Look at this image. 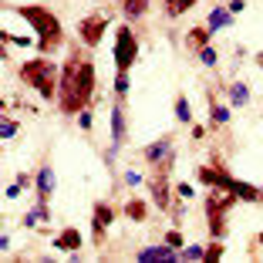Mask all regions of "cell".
<instances>
[{
  "label": "cell",
  "instance_id": "obj_27",
  "mask_svg": "<svg viewBox=\"0 0 263 263\" xmlns=\"http://www.w3.org/2000/svg\"><path fill=\"white\" fill-rule=\"evenodd\" d=\"M165 243H169V247H176V250L186 247V240H182V233H179V230H169V233H165Z\"/></svg>",
  "mask_w": 263,
  "mask_h": 263
},
{
  "label": "cell",
  "instance_id": "obj_29",
  "mask_svg": "<svg viewBox=\"0 0 263 263\" xmlns=\"http://www.w3.org/2000/svg\"><path fill=\"white\" fill-rule=\"evenodd\" d=\"M0 135H4V139H14V135H17V125L10 122V118H4V122H0Z\"/></svg>",
  "mask_w": 263,
  "mask_h": 263
},
{
  "label": "cell",
  "instance_id": "obj_16",
  "mask_svg": "<svg viewBox=\"0 0 263 263\" xmlns=\"http://www.w3.org/2000/svg\"><path fill=\"white\" fill-rule=\"evenodd\" d=\"M91 223H98V226H105V230H108L111 223H115V209L108 206V202H95V209H91Z\"/></svg>",
  "mask_w": 263,
  "mask_h": 263
},
{
  "label": "cell",
  "instance_id": "obj_24",
  "mask_svg": "<svg viewBox=\"0 0 263 263\" xmlns=\"http://www.w3.org/2000/svg\"><path fill=\"white\" fill-rule=\"evenodd\" d=\"M209 233H213V236H219V240L226 236V223H223V216H213V219H209Z\"/></svg>",
  "mask_w": 263,
  "mask_h": 263
},
{
  "label": "cell",
  "instance_id": "obj_18",
  "mask_svg": "<svg viewBox=\"0 0 263 263\" xmlns=\"http://www.w3.org/2000/svg\"><path fill=\"white\" fill-rule=\"evenodd\" d=\"M199 0H165V14L169 17H179V14H186V10H193Z\"/></svg>",
  "mask_w": 263,
  "mask_h": 263
},
{
  "label": "cell",
  "instance_id": "obj_33",
  "mask_svg": "<svg viewBox=\"0 0 263 263\" xmlns=\"http://www.w3.org/2000/svg\"><path fill=\"white\" fill-rule=\"evenodd\" d=\"M243 7H247V4H243V0H230V10H233V14H240Z\"/></svg>",
  "mask_w": 263,
  "mask_h": 263
},
{
  "label": "cell",
  "instance_id": "obj_34",
  "mask_svg": "<svg viewBox=\"0 0 263 263\" xmlns=\"http://www.w3.org/2000/svg\"><path fill=\"white\" fill-rule=\"evenodd\" d=\"M193 139H206V128L202 125H193Z\"/></svg>",
  "mask_w": 263,
  "mask_h": 263
},
{
  "label": "cell",
  "instance_id": "obj_28",
  "mask_svg": "<svg viewBox=\"0 0 263 263\" xmlns=\"http://www.w3.org/2000/svg\"><path fill=\"white\" fill-rule=\"evenodd\" d=\"M199 58H202V64H206V68H213V64L219 61V54L213 51V47H202V51H199Z\"/></svg>",
  "mask_w": 263,
  "mask_h": 263
},
{
  "label": "cell",
  "instance_id": "obj_30",
  "mask_svg": "<svg viewBox=\"0 0 263 263\" xmlns=\"http://www.w3.org/2000/svg\"><path fill=\"white\" fill-rule=\"evenodd\" d=\"M176 193H179V199H193V186H189V182H179V186H176Z\"/></svg>",
  "mask_w": 263,
  "mask_h": 263
},
{
  "label": "cell",
  "instance_id": "obj_4",
  "mask_svg": "<svg viewBox=\"0 0 263 263\" xmlns=\"http://www.w3.org/2000/svg\"><path fill=\"white\" fill-rule=\"evenodd\" d=\"M135 61H139V37H135L132 27H118L115 31V68L128 71Z\"/></svg>",
  "mask_w": 263,
  "mask_h": 263
},
{
  "label": "cell",
  "instance_id": "obj_9",
  "mask_svg": "<svg viewBox=\"0 0 263 263\" xmlns=\"http://www.w3.org/2000/svg\"><path fill=\"white\" fill-rule=\"evenodd\" d=\"M34 186H37V199L47 202L51 193H54V169H51V165H41V172L34 176Z\"/></svg>",
  "mask_w": 263,
  "mask_h": 263
},
{
  "label": "cell",
  "instance_id": "obj_32",
  "mask_svg": "<svg viewBox=\"0 0 263 263\" xmlns=\"http://www.w3.org/2000/svg\"><path fill=\"white\" fill-rule=\"evenodd\" d=\"M78 125H81V128H91V111H81V115H78Z\"/></svg>",
  "mask_w": 263,
  "mask_h": 263
},
{
  "label": "cell",
  "instance_id": "obj_7",
  "mask_svg": "<svg viewBox=\"0 0 263 263\" xmlns=\"http://www.w3.org/2000/svg\"><path fill=\"white\" fill-rule=\"evenodd\" d=\"M148 193H152V202L159 209H172V189H169V172L155 169L152 176H148Z\"/></svg>",
  "mask_w": 263,
  "mask_h": 263
},
{
  "label": "cell",
  "instance_id": "obj_10",
  "mask_svg": "<svg viewBox=\"0 0 263 263\" xmlns=\"http://www.w3.org/2000/svg\"><path fill=\"white\" fill-rule=\"evenodd\" d=\"M209 37H213V27H209V24L202 27V24H199V27H193V31L186 34V47L199 54L202 47H209Z\"/></svg>",
  "mask_w": 263,
  "mask_h": 263
},
{
  "label": "cell",
  "instance_id": "obj_13",
  "mask_svg": "<svg viewBox=\"0 0 263 263\" xmlns=\"http://www.w3.org/2000/svg\"><path fill=\"white\" fill-rule=\"evenodd\" d=\"M122 213H125V219H132V223H145L148 219V202L145 199H128Z\"/></svg>",
  "mask_w": 263,
  "mask_h": 263
},
{
  "label": "cell",
  "instance_id": "obj_5",
  "mask_svg": "<svg viewBox=\"0 0 263 263\" xmlns=\"http://www.w3.org/2000/svg\"><path fill=\"white\" fill-rule=\"evenodd\" d=\"M105 27H108V17L105 14H91V17H85V21L78 24V37H81V44L95 47L101 37H105Z\"/></svg>",
  "mask_w": 263,
  "mask_h": 263
},
{
  "label": "cell",
  "instance_id": "obj_1",
  "mask_svg": "<svg viewBox=\"0 0 263 263\" xmlns=\"http://www.w3.org/2000/svg\"><path fill=\"white\" fill-rule=\"evenodd\" d=\"M98 98L95 95V64L85 61L81 54H68L61 68V85H58V105L64 115L85 111V105Z\"/></svg>",
  "mask_w": 263,
  "mask_h": 263
},
{
  "label": "cell",
  "instance_id": "obj_22",
  "mask_svg": "<svg viewBox=\"0 0 263 263\" xmlns=\"http://www.w3.org/2000/svg\"><path fill=\"white\" fill-rule=\"evenodd\" d=\"M176 118H179V122H189V118H193V111H189V98H186V95H179V98H176Z\"/></svg>",
  "mask_w": 263,
  "mask_h": 263
},
{
  "label": "cell",
  "instance_id": "obj_12",
  "mask_svg": "<svg viewBox=\"0 0 263 263\" xmlns=\"http://www.w3.org/2000/svg\"><path fill=\"white\" fill-rule=\"evenodd\" d=\"M139 260L145 263V260H179V250L176 247H148V250H139Z\"/></svg>",
  "mask_w": 263,
  "mask_h": 263
},
{
  "label": "cell",
  "instance_id": "obj_11",
  "mask_svg": "<svg viewBox=\"0 0 263 263\" xmlns=\"http://www.w3.org/2000/svg\"><path fill=\"white\" fill-rule=\"evenodd\" d=\"M54 247L61 250V253H74V250H81V233H78L74 226H68V230H64V233H58Z\"/></svg>",
  "mask_w": 263,
  "mask_h": 263
},
{
  "label": "cell",
  "instance_id": "obj_31",
  "mask_svg": "<svg viewBox=\"0 0 263 263\" xmlns=\"http://www.w3.org/2000/svg\"><path fill=\"white\" fill-rule=\"evenodd\" d=\"M21 182H10V186H7V193H4V196H7V199H17V196H21Z\"/></svg>",
  "mask_w": 263,
  "mask_h": 263
},
{
  "label": "cell",
  "instance_id": "obj_15",
  "mask_svg": "<svg viewBox=\"0 0 263 263\" xmlns=\"http://www.w3.org/2000/svg\"><path fill=\"white\" fill-rule=\"evenodd\" d=\"M226 91H230V105L233 108H243L250 101V88L243 85V81H233V85H226Z\"/></svg>",
  "mask_w": 263,
  "mask_h": 263
},
{
  "label": "cell",
  "instance_id": "obj_21",
  "mask_svg": "<svg viewBox=\"0 0 263 263\" xmlns=\"http://www.w3.org/2000/svg\"><path fill=\"white\" fill-rule=\"evenodd\" d=\"M216 260H223V243H219V236L206 247V256H202V263H216Z\"/></svg>",
  "mask_w": 263,
  "mask_h": 263
},
{
  "label": "cell",
  "instance_id": "obj_20",
  "mask_svg": "<svg viewBox=\"0 0 263 263\" xmlns=\"http://www.w3.org/2000/svg\"><path fill=\"white\" fill-rule=\"evenodd\" d=\"M145 7H148V0H122V10H125V17H142L145 14Z\"/></svg>",
  "mask_w": 263,
  "mask_h": 263
},
{
  "label": "cell",
  "instance_id": "obj_8",
  "mask_svg": "<svg viewBox=\"0 0 263 263\" xmlns=\"http://www.w3.org/2000/svg\"><path fill=\"white\" fill-rule=\"evenodd\" d=\"M145 159H148V165L176 162V148H172V142H169V139H159L155 145H148V148H145Z\"/></svg>",
  "mask_w": 263,
  "mask_h": 263
},
{
  "label": "cell",
  "instance_id": "obj_14",
  "mask_svg": "<svg viewBox=\"0 0 263 263\" xmlns=\"http://www.w3.org/2000/svg\"><path fill=\"white\" fill-rule=\"evenodd\" d=\"M125 142V115H122V105H115L111 108V145H122Z\"/></svg>",
  "mask_w": 263,
  "mask_h": 263
},
{
  "label": "cell",
  "instance_id": "obj_2",
  "mask_svg": "<svg viewBox=\"0 0 263 263\" xmlns=\"http://www.w3.org/2000/svg\"><path fill=\"white\" fill-rule=\"evenodd\" d=\"M17 14H21L24 21H27L34 31H37V51H41V54H51V51H58V47H61L64 27H61V21H58V17L51 14L47 7L24 4V7H17Z\"/></svg>",
  "mask_w": 263,
  "mask_h": 263
},
{
  "label": "cell",
  "instance_id": "obj_17",
  "mask_svg": "<svg viewBox=\"0 0 263 263\" xmlns=\"http://www.w3.org/2000/svg\"><path fill=\"white\" fill-rule=\"evenodd\" d=\"M230 24H233V10L216 7L213 14H209V27H213V31H219V27H230Z\"/></svg>",
  "mask_w": 263,
  "mask_h": 263
},
{
  "label": "cell",
  "instance_id": "obj_6",
  "mask_svg": "<svg viewBox=\"0 0 263 263\" xmlns=\"http://www.w3.org/2000/svg\"><path fill=\"white\" fill-rule=\"evenodd\" d=\"M236 202H240V196H236V193H230V189H213V193L206 196V219L226 216Z\"/></svg>",
  "mask_w": 263,
  "mask_h": 263
},
{
  "label": "cell",
  "instance_id": "obj_35",
  "mask_svg": "<svg viewBox=\"0 0 263 263\" xmlns=\"http://www.w3.org/2000/svg\"><path fill=\"white\" fill-rule=\"evenodd\" d=\"M256 64H260V68H263V51H260V54H256Z\"/></svg>",
  "mask_w": 263,
  "mask_h": 263
},
{
  "label": "cell",
  "instance_id": "obj_36",
  "mask_svg": "<svg viewBox=\"0 0 263 263\" xmlns=\"http://www.w3.org/2000/svg\"><path fill=\"white\" fill-rule=\"evenodd\" d=\"M256 243H260V247H263V233H260V236H256Z\"/></svg>",
  "mask_w": 263,
  "mask_h": 263
},
{
  "label": "cell",
  "instance_id": "obj_23",
  "mask_svg": "<svg viewBox=\"0 0 263 263\" xmlns=\"http://www.w3.org/2000/svg\"><path fill=\"white\" fill-rule=\"evenodd\" d=\"M213 122H216V125H226V122H230V108H226V105H219V101H213Z\"/></svg>",
  "mask_w": 263,
  "mask_h": 263
},
{
  "label": "cell",
  "instance_id": "obj_26",
  "mask_svg": "<svg viewBox=\"0 0 263 263\" xmlns=\"http://www.w3.org/2000/svg\"><path fill=\"white\" fill-rule=\"evenodd\" d=\"M179 256H182V260H202L206 250H202V247H186V250H179Z\"/></svg>",
  "mask_w": 263,
  "mask_h": 263
},
{
  "label": "cell",
  "instance_id": "obj_19",
  "mask_svg": "<svg viewBox=\"0 0 263 263\" xmlns=\"http://www.w3.org/2000/svg\"><path fill=\"white\" fill-rule=\"evenodd\" d=\"M44 219H47V202H41V199H37V206H34L27 216H24V226H41Z\"/></svg>",
  "mask_w": 263,
  "mask_h": 263
},
{
  "label": "cell",
  "instance_id": "obj_3",
  "mask_svg": "<svg viewBox=\"0 0 263 263\" xmlns=\"http://www.w3.org/2000/svg\"><path fill=\"white\" fill-rule=\"evenodd\" d=\"M21 81H24V85H31L41 98H54L58 85H61V74H58L54 61H47V58H34V61L21 64Z\"/></svg>",
  "mask_w": 263,
  "mask_h": 263
},
{
  "label": "cell",
  "instance_id": "obj_25",
  "mask_svg": "<svg viewBox=\"0 0 263 263\" xmlns=\"http://www.w3.org/2000/svg\"><path fill=\"white\" fill-rule=\"evenodd\" d=\"M115 91L122 95V98L128 95V71H118V74H115Z\"/></svg>",
  "mask_w": 263,
  "mask_h": 263
}]
</instances>
